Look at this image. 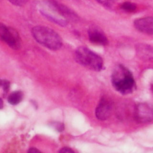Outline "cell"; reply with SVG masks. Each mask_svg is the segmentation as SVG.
I'll return each mask as SVG.
<instances>
[{"label": "cell", "instance_id": "cell-16", "mask_svg": "<svg viewBox=\"0 0 153 153\" xmlns=\"http://www.w3.org/2000/svg\"><path fill=\"white\" fill-rule=\"evenodd\" d=\"M99 3L102 4V5H104L105 6H111L112 5L115 0H96Z\"/></svg>", "mask_w": 153, "mask_h": 153}, {"label": "cell", "instance_id": "cell-14", "mask_svg": "<svg viewBox=\"0 0 153 153\" xmlns=\"http://www.w3.org/2000/svg\"><path fill=\"white\" fill-rule=\"evenodd\" d=\"M10 87V82L7 79H0V87H2L4 93H7Z\"/></svg>", "mask_w": 153, "mask_h": 153}, {"label": "cell", "instance_id": "cell-19", "mask_svg": "<svg viewBox=\"0 0 153 153\" xmlns=\"http://www.w3.org/2000/svg\"><path fill=\"white\" fill-rule=\"evenodd\" d=\"M3 105H4V103H3V100L1 98H0V109H2L3 108Z\"/></svg>", "mask_w": 153, "mask_h": 153}, {"label": "cell", "instance_id": "cell-9", "mask_svg": "<svg viewBox=\"0 0 153 153\" xmlns=\"http://www.w3.org/2000/svg\"><path fill=\"white\" fill-rule=\"evenodd\" d=\"M88 35L90 41L93 44L105 45L108 43L107 37L102 30L97 28H90L88 31Z\"/></svg>", "mask_w": 153, "mask_h": 153}, {"label": "cell", "instance_id": "cell-10", "mask_svg": "<svg viewBox=\"0 0 153 153\" xmlns=\"http://www.w3.org/2000/svg\"><path fill=\"white\" fill-rule=\"evenodd\" d=\"M137 57L142 60L148 61L153 59V47L146 44H138L136 47Z\"/></svg>", "mask_w": 153, "mask_h": 153}, {"label": "cell", "instance_id": "cell-11", "mask_svg": "<svg viewBox=\"0 0 153 153\" xmlns=\"http://www.w3.org/2000/svg\"><path fill=\"white\" fill-rule=\"evenodd\" d=\"M23 93L20 90H17L11 93L8 97V102L12 105L19 104L23 99Z\"/></svg>", "mask_w": 153, "mask_h": 153}, {"label": "cell", "instance_id": "cell-3", "mask_svg": "<svg viewBox=\"0 0 153 153\" xmlns=\"http://www.w3.org/2000/svg\"><path fill=\"white\" fill-rule=\"evenodd\" d=\"M32 34L38 42L50 50H59L62 45V40L60 35L48 27L35 26L32 29Z\"/></svg>", "mask_w": 153, "mask_h": 153}, {"label": "cell", "instance_id": "cell-12", "mask_svg": "<svg viewBox=\"0 0 153 153\" xmlns=\"http://www.w3.org/2000/svg\"><path fill=\"white\" fill-rule=\"evenodd\" d=\"M121 8L124 11L128 13L134 12L136 9V5L130 2H124L121 5Z\"/></svg>", "mask_w": 153, "mask_h": 153}, {"label": "cell", "instance_id": "cell-6", "mask_svg": "<svg viewBox=\"0 0 153 153\" xmlns=\"http://www.w3.org/2000/svg\"><path fill=\"white\" fill-rule=\"evenodd\" d=\"M134 118L138 123H147L153 120V107L146 103L137 104L134 110Z\"/></svg>", "mask_w": 153, "mask_h": 153}, {"label": "cell", "instance_id": "cell-2", "mask_svg": "<svg viewBox=\"0 0 153 153\" xmlns=\"http://www.w3.org/2000/svg\"><path fill=\"white\" fill-rule=\"evenodd\" d=\"M111 82L114 88L122 94H130L136 88L135 81L131 72L121 65L114 68L111 75Z\"/></svg>", "mask_w": 153, "mask_h": 153}, {"label": "cell", "instance_id": "cell-15", "mask_svg": "<svg viewBox=\"0 0 153 153\" xmlns=\"http://www.w3.org/2000/svg\"><path fill=\"white\" fill-rule=\"evenodd\" d=\"M8 1L16 5H23L25 4L29 0H8Z\"/></svg>", "mask_w": 153, "mask_h": 153}, {"label": "cell", "instance_id": "cell-1", "mask_svg": "<svg viewBox=\"0 0 153 153\" xmlns=\"http://www.w3.org/2000/svg\"><path fill=\"white\" fill-rule=\"evenodd\" d=\"M40 13L49 20L62 26L68 25L69 21L78 19L76 14L68 7L53 0H44L39 4Z\"/></svg>", "mask_w": 153, "mask_h": 153}, {"label": "cell", "instance_id": "cell-7", "mask_svg": "<svg viewBox=\"0 0 153 153\" xmlns=\"http://www.w3.org/2000/svg\"><path fill=\"white\" fill-rule=\"evenodd\" d=\"M112 109V102L106 97H102L95 111L96 118L99 120H106L111 115Z\"/></svg>", "mask_w": 153, "mask_h": 153}, {"label": "cell", "instance_id": "cell-5", "mask_svg": "<svg viewBox=\"0 0 153 153\" xmlns=\"http://www.w3.org/2000/svg\"><path fill=\"white\" fill-rule=\"evenodd\" d=\"M0 39L13 49L17 50L20 47V38L17 30L2 23H0Z\"/></svg>", "mask_w": 153, "mask_h": 153}, {"label": "cell", "instance_id": "cell-8", "mask_svg": "<svg viewBox=\"0 0 153 153\" xmlns=\"http://www.w3.org/2000/svg\"><path fill=\"white\" fill-rule=\"evenodd\" d=\"M134 26L139 31L153 35V17H146L137 19L134 22Z\"/></svg>", "mask_w": 153, "mask_h": 153}, {"label": "cell", "instance_id": "cell-4", "mask_svg": "<svg viewBox=\"0 0 153 153\" xmlns=\"http://www.w3.org/2000/svg\"><path fill=\"white\" fill-rule=\"evenodd\" d=\"M75 59L79 64L96 71H100L103 68L101 57L86 47L78 48L75 53Z\"/></svg>", "mask_w": 153, "mask_h": 153}, {"label": "cell", "instance_id": "cell-17", "mask_svg": "<svg viewBox=\"0 0 153 153\" xmlns=\"http://www.w3.org/2000/svg\"><path fill=\"white\" fill-rule=\"evenodd\" d=\"M59 152H62V153H74V151L72 150L71 148L68 147H63L59 151Z\"/></svg>", "mask_w": 153, "mask_h": 153}, {"label": "cell", "instance_id": "cell-20", "mask_svg": "<svg viewBox=\"0 0 153 153\" xmlns=\"http://www.w3.org/2000/svg\"><path fill=\"white\" fill-rule=\"evenodd\" d=\"M151 90L152 93V94H153V82H152V84H151Z\"/></svg>", "mask_w": 153, "mask_h": 153}, {"label": "cell", "instance_id": "cell-13", "mask_svg": "<svg viewBox=\"0 0 153 153\" xmlns=\"http://www.w3.org/2000/svg\"><path fill=\"white\" fill-rule=\"evenodd\" d=\"M50 126L58 132H62L65 129L64 124L60 122H52L50 123Z\"/></svg>", "mask_w": 153, "mask_h": 153}, {"label": "cell", "instance_id": "cell-18", "mask_svg": "<svg viewBox=\"0 0 153 153\" xmlns=\"http://www.w3.org/2000/svg\"><path fill=\"white\" fill-rule=\"evenodd\" d=\"M28 152L30 153H36V152H40V151H39L38 149H37L35 148H29V149L27 151Z\"/></svg>", "mask_w": 153, "mask_h": 153}]
</instances>
